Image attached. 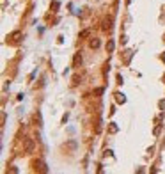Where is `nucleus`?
<instances>
[{
	"label": "nucleus",
	"mask_w": 165,
	"mask_h": 174,
	"mask_svg": "<svg viewBox=\"0 0 165 174\" xmlns=\"http://www.w3.org/2000/svg\"><path fill=\"white\" fill-rule=\"evenodd\" d=\"M20 39H22V32H20V30H14V32H11L7 36V45L16 46V45H20Z\"/></svg>",
	"instance_id": "f257e3e1"
},
{
	"label": "nucleus",
	"mask_w": 165,
	"mask_h": 174,
	"mask_svg": "<svg viewBox=\"0 0 165 174\" xmlns=\"http://www.w3.org/2000/svg\"><path fill=\"white\" fill-rule=\"evenodd\" d=\"M34 140L30 139V137H25L23 139V149H25V155H32L34 153Z\"/></svg>",
	"instance_id": "f03ea898"
},
{
	"label": "nucleus",
	"mask_w": 165,
	"mask_h": 174,
	"mask_svg": "<svg viewBox=\"0 0 165 174\" xmlns=\"http://www.w3.org/2000/svg\"><path fill=\"white\" fill-rule=\"evenodd\" d=\"M32 169H34V171H39V172H46V171H48L46 165H45L41 160H34V162H32Z\"/></svg>",
	"instance_id": "7ed1b4c3"
},
{
	"label": "nucleus",
	"mask_w": 165,
	"mask_h": 174,
	"mask_svg": "<svg viewBox=\"0 0 165 174\" xmlns=\"http://www.w3.org/2000/svg\"><path fill=\"white\" fill-rule=\"evenodd\" d=\"M101 28L105 30V32H110V30H112V18H105V20H103Z\"/></svg>",
	"instance_id": "20e7f679"
},
{
	"label": "nucleus",
	"mask_w": 165,
	"mask_h": 174,
	"mask_svg": "<svg viewBox=\"0 0 165 174\" xmlns=\"http://www.w3.org/2000/svg\"><path fill=\"white\" fill-rule=\"evenodd\" d=\"M80 64H82V55H80V53H76V55H75V59H73V68H78Z\"/></svg>",
	"instance_id": "39448f33"
},
{
	"label": "nucleus",
	"mask_w": 165,
	"mask_h": 174,
	"mask_svg": "<svg viewBox=\"0 0 165 174\" xmlns=\"http://www.w3.org/2000/svg\"><path fill=\"white\" fill-rule=\"evenodd\" d=\"M107 52L108 53H112V52H114V48H116V45H114V41H112V39H108V43H107Z\"/></svg>",
	"instance_id": "423d86ee"
},
{
	"label": "nucleus",
	"mask_w": 165,
	"mask_h": 174,
	"mask_svg": "<svg viewBox=\"0 0 165 174\" xmlns=\"http://www.w3.org/2000/svg\"><path fill=\"white\" fill-rule=\"evenodd\" d=\"M89 46H91L92 50H94V48H99V39H96V37L91 39V41H89Z\"/></svg>",
	"instance_id": "0eeeda50"
},
{
	"label": "nucleus",
	"mask_w": 165,
	"mask_h": 174,
	"mask_svg": "<svg viewBox=\"0 0 165 174\" xmlns=\"http://www.w3.org/2000/svg\"><path fill=\"white\" fill-rule=\"evenodd\" d=\"M91 36V30L89 28H85V30H82V32H80V39H87Z\"/></svg>",
	"instance_id": "6e6552de"
},
{
	"label": "nucleus",
	"mask_w": 165,
	"mask_h": 174,
	"mask_svg": "<svg viewBox=\"0 0 165 174\" xmlns=\"http://www.w3.org/2000/svg\"><path fill=\"white\" fill-rule=\"evenodd\" d=\"M116 100H117V103H124V94L116 93Z\"/></svg>",
	"instance_id": "1a4fd4ad"
},
{
	"label": "nucleus",
	"mask_w": 165,
	"mask_h": 174,
	"mask_svg": "<svg viewBox=\"0 0 165 174\" xmlns=\"http://www.w3.org/2000/svg\"><path fill=\"white\" fill-rule=\"evenodd\" d=\"M108 131H110V133H116V131H117V126H116V123H112V125L108 126Z\"/></svg>",
	"instance_id": "9d476101"
}]
</instances>
